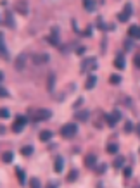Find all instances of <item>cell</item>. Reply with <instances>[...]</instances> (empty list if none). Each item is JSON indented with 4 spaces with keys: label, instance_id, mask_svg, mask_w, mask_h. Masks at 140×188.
<instances>
[{
    "label": "cell",
    "instance_id": "cell-3",
    "mask_svg": "<svg viewBox=\"0 0 140 188\" xmlns=\"http://www.w3.org/2000/svg\"><path fill=\"white\" fill-rule=\"evenodd\" d=\"M14 10L17 12V14H21V16H28V12H29L28 0H17V2L14 4Z\"/></svg>",
    "mask_w": 140,
    "mask_h": 188
},
{
    "label": "cell",
    "instance_id": "cell-25",
    "mask_svg": "<svg viewBox=\"0 0 140 188\" xmlns=\"http://www.w3.org/2000/svg\"><path fill=\"white\" fill-rule=\"evenodd\" d=\"M76 178H78V171L76 169H73V171H69V174H68V181H76Z\"/></svg>",
    "mask_w": 140,
    "mask_h": 188
},
{
    "label": "cell",
    "instance_id": "cell-27",
    "mask_svg": "<svg viewBox=\"0 0 140 188\" xmlns=\"http://www.w3.org/2000/svg\"><path fill=\"white\" fill-rule=\"evenodd\" d=\"M16 173H17V178H19V183H21V185H24V183H26V180H24V173H23L21 169H16Z\"/></svg>",
    "mask_w": 140,
    "mask_h": 188
},
{
    "label": "cell",
    "instance_id": "cell-28",
    "mask_svg": "<svg viewBox=\"0 0 140 188\" xmlns=\"http://www.w3.org/2000/svg\"><path fill=\"white\" fill-rule=\"evenodd\" d=\"M123 164H125V157H118L114 160V167H121Z\"/></svg>",
    "mask_w": 140,
    "mask_h": 188
},
{
    "label": "cell",
    "instance_id": "cell-23",
    "mask_svg": "<svg viewBox=\"0 0 140 188\" xmlns=\"http://www.w3.org/2000/svg\"><path fill=\"white\" fill-rule=\"evenodd\" d=\"M12 159H14L12 152H4L2 154V160H4V162H12Z\"/></svg>",
    "mask_w": 140,
    "mask_h": 188
},
{
    "label": "cell",
    "instance_id": "cell-16",
    "mask_svg": "<svg viewBox=\"0 0 140 188\" xmlns=\"http://www.w3.org/2000/svg\"><path fill=\"white\" fill-rule=\"evenodd\" d=\"M128 35L133 36V38H140V28L138 26H130L128 28Z\"/></svg>",
    "mask_w": 140,
    "mask_h": 188
},
{
    "label": "cell",
    "instance_id": "cell-29",
    "mask_svg": "<svg viewBox=\"0 0 140 188\" xmlns=\"http://www.w3.org/2000/svg\"><path fill=\"white\" fill-rule=\"evenodd\" d=\"M0 116H2L4 119H7L9 116H11V112H9V109H5V107H4V109H2V112H0Z\"/></svg>",
    "mask_w": 140,
    "mask_h": 188
},
{
    "label": "cell",
    "instance_id": "cell-7",
    "mask_svg": "<svg viewBox=\"0 0 140 188\" xmlns=\"http://www.w3.org/2000/svg\"><path fill=\"white\" fill-rule=\"evenodd\" d=\"M26 59H28V55H26V54H21V55H17V59L14 61L16 71H23V69H24V66H26Z\"/></svg>",
    "mask_w": 140,
    "mask_h": 188
},
{
    "label": "cell",
    "instance_id": "cell-10",
    "mask_svg": "<svg viewBox=\"0 0 140 188\" xmlns=\"http://www.w3.org/2000/svg\"><path fill=\"white\" fill-rule=\"evenodd\" d=\"M85 164L88 167H95L97 166V155H95V154H88V155L85 157Z\"/></svg>",
    "mask_w": 140,
    "mask_h": 188
},
{
    "label": "cell",
    "instance_id": "cell-31",
    "mask_svg": "<svg viewBox=\"0 0 140 188\" xmlns=\"http://www.w3.org/2000/svg\"><path fill=\"white\" fill-rule=\"evenodd\" d=\"M95 169H97L99 174H102V173L105 171V164H99V167H95Z\"/></svg>",
    "mask_w": 140,
    "mask_h": 188
},
{
    "label": "cell",
    "instance_id": "cell-24",
    "mask_svg": "<svg viewBox=\"0 0 140 188\" xmlns=\"http://www.w3.org/2000/svg\"><path fill=\"white\" fill-rule=\"evenodd\" d=\"M29 187L31 188H42L40 180H38V178H31V180H29Z\"/></svg>",
    "mask_w": 140,
    "mask_h": 188
},
{
    "label": "cell",
    "instance_id": "cell-2",
    "mask_svg": "<svg viewBox=\"0 0 140 188\" xmlns=\"http://www.w3.org/2000/svg\"><path fill=\"white\" fill-rule=\"evenodd\" d=\"M76 133H78V126L73 124V123H69V124H64L62 128H61V135H62L64 138H73Z\"/></svg>",
    "mask_w": 140,
    "mask_h": 188
},
{
    "label": "cell",
    "instance_id": "cell-15",
    "mask_svg": "<svg viewBox=\"0 0 140 188\" xmlns=\"http://www.w3.org/2000/svg\"><path fill=\"white\" fill-rule=\"evenodd\" d=\"M95 85H97V76H93V74H92V76L87 79V85H85V88H87V90H92Z\"/></svg>",
    "mask_w": 140,
    "mask_h": 188
},
{
    "label": "cell",
    "instance_id": "cell-4",
    "mask_svg": "<svg viewBox=\"0 0 140 188\" xmlns=\"http://www.w3.org/2000/svg\"><path fill=\"white\" fill-rule=\"evenodd\" d=\"M26 123H28V119L24 118V116H17L16 121H14V124H12V131H14V133H21Z\"/></svg>",
    "mask_w": 140,
    "mask_h": 188
},
{
    "label": "cell",
    "instance_id": "cell-32",
    "mask_svg": "<svg viewBox=\"0 0 140 188\" xmlns=\"http://www.w3.org/2000/svg\"><path fill=\"white\" fill-rule=\"evenodd\" d=\"M0 93H2V97H4V98L9 97V93H7V90H5V86H2V88H0Z\"/></svg>",
    "mask_w": 140,
    "mask_h": 188
},
{
    "label": "cell",
    "instance_id": "cell-1",
    "mask_svg": "<svg viewBox=\"0 0 140 188\" xmlns=\"http://www.w3.org/2000/svg\"><path fill=\"white\" fill-rule=\"evenodd\" d=\"M52 116V112L49 109H38V111H31V121L33 123H38V121H45V119H49Z\"/></svg>",
    "mask_w": 140,
    "mask_h": 188
},
{
    "label": "cell",
    "instance_id": "cell-12",
    "mask_svg": "<svg viewBox=\"0 0 140 188\" xmlns=\"http://www.w3.org/2000/svg\"><path fill=\"white\" fill-rule=\"evenodd\" d=\"M4 22H5V24H7L11 29H14V28H16V21H14V17H12V14H11V12H5Z\"/></svg>",
    "mask_w": 140,
    "mask_h": 188
},
{
    "label": "cell",
    "instance_id": "cell-20",
    "mask_svg": "<svg viewBox=\"0 0 140 188\" xmlns=\"http://www.w3.org/2000/svg\"><path fill=\"white\" fill-rule=\"evenodd\" d=\"M21 154L24 155V157H29V155L33 154V147H31V145H24L21 148Z\"/></svg>",
    "mask_w": 140,
    "mask_h": 188
},
{
    "label": "cell",
    "instance_id": "cell-30",
    "mask_svg": "<svg viewBox=\"0 0 140 188\" xmlns=\"http://www.w3.org/2000/svg\"><path fill=\"white\" fill-rule=\"evenodd\" d=\"M132 130H133V124H132V123H130V121H128V123H125V131L130 133Z\"/></svg>",
    "mask_w": 140,
    "mask_h": 188
},
{
    "label": "cell",
    "instance_id": "cell-14",
    "mask_svg": "<svg viewBox=\"0 0 140 188\" xmlns=\"http://www.w3.org/2000/svg\"><path fill=\"white\" fill-rule=\"evenodd\" d=\"M47 42L50 43V45H54V47H57L59 45V38H57V29L54 28V31H52V36H49L47 38Z\"/></svg>",
    "mask_w": 140,
    "mask_h": 188
},
{
    "label": "cell",
    "instance_id": "cell-18",
    "mask_svg": "<svg viewBox=\"0 0 140 188\" xmlns=\"http://www.w3.org/2000/svg\"><path fill=\"white\" fill-rule=\"evenodd\" d=\"M125 57L123 55H118L116 57V61H114V66H116V67H118V69H125Z\"/></svg>",
    "mask_w": 140,
    "mask_h": 188
},
{
    "label": "cell",
    "instance_id": "cell-22",
    "mask_svg": "<svg viewBox=\"0 0 140 188\" xmlns=\"http://www.w3.org/2000/svg\"><path fill=\"white\" fill-rule=\"evenodd\" d=\"M109 83L111 85H119L121 83V76H119V74H111V76H109Z\"/></svg>",
    "mask_w": 140,
    "mask_h": 188
},
{
    "label": "cell",
    "instance_id": "cell-6",
    "mask_svg": "<svg viewBox=\"0 0 140 188\" xmlns=\"http://www.w3.org/2000/svg\"><path fill=\"white\" fill-rule=\"evenodd\" d=\"M119 119H121V112L119 111H114L112 112V114H107V116H105V121H107V124L111 126H116V123H118Z\"/></svg>",
    "mask_w": 140,
    "mask_h": 188
},
{
    "label": "cell",
    "instance_id": "cell-13",
    "mask_svg": "<svg viewBox=\"0 0 140 188\" xmlns=\"http://www.w3.org/2000/svg\"><path fill=\"white\" fill-rule=\"evenodd\" d=\"M75 118H76L78 121H87V119L90 118V112H88V111H76Z\"/></svg>",
    "mask_w": 140,
    "mask_h": 188
},
{
    "label": "cell",
    "instance_id": "cell-34",
    "mask_svg": "<svg viewBox=\"0 0 140 188\" xmlns=\"http://www.w3.org/2000/svg\"><path fill=\"white\" fill-rule=\"evenodd\" d=\"M135 66H137V67L140 69V55H137V57H135Z\"/></svg>",
    "mask_w": 140,
    "mask_h": 188
},
{
    "label": "cell",
    "instance_id": "cell-36",
    "mask_svg": "<svg viewBox=\"0 0 140 188\" xmlns=\"http://www.w3.org/2000/svg\"><path fill=\"white\" fill-rule=\"evenodd\" d=\"M47 188H57V185H56V183H50V185H49Z\"/></svg>",
    "mask_w": 140,
    "mask_h": 188
},
{
    "label": "cell",
    "instance_id": "cell-11",
    "mask_svg": "<svg viewBox=\"0 0 140 188\" xmlns=\"http://www.w3.org/2000/svg\"><path fill=\"white\" fill-rule=\"evenodd\" d=\"M62 167H64V159L61 157V155H57L56 160H54V171H56V173H61Z\"/></svg>",
    "mask_w": 140,
    "mask_h": 188
},
{
    "label": "cell",
    "instance_id": "cell-21",
    "mask_svg": "<svg viewBox=\"0 0 140 188\" xmlns=\"http://www.w3.org/2000/svg\"><path fill=\"white\" fill-rule=\"evenodd\" d=\"M54 83H56V74L50 73V74H49V85H47V88H49L50 91L54 90Z\"/></svg>",
    "mask_w": 140,
    "mask_h": 188
},
{
    "label": "cell",
    "instance_id": "cell-5",
    "mask_svg": "<svg viewBox=\"0 0 140 188\" xmlns=\"http://www.w3.org/2000/svg\"><path fill=\"white\" fill-rule=\"evenodd\" d=\"M31 61H33V64L35 66H43V64H47L50 61V57H49V54H35V55L31 57Z\"/></svg>",
    "mask_w": 140,
    "mask_h": 188
},
{
    "label": "cell",
    "instance_id": "cell-37",
    "mask_svg": "<svg viewBox=\"0 0 140 188\" xmlns=\"http://www.w3.org/2000/svg\"><path fill=\"white\" fill-rule=\"evenodd\" d=\"M137 131H138V135H140V123H138V126H137Z\"/></svg>",
    "mask_w": 140,
    "mask_h": 188
},
{
    "label": "cell",
    "instance_id": "cell-35",
    "mask_svg": "<svg viewBox=\"0 0 140 188\" xmlns=\"http://www.w3.org/2000/svg\"><path fill=\"white\" fill-rule=\"evenodd\" d=\"M132 47H133V43H130V42H126V43H125V49H126V50H130Z\"/></svg>",
    "mask_w": 140,
    "mask_h": 188
},
{
    "label": "cell",
    "instance_id": "cell-8",
    "mask_svg": "<svg viewBox=\"0 0 140 188\" xmlns=\"http://www.w3.org/2000/svg\"><path fill=\"white\" fill-rule=\"evenodd\" d=\"M97 67V61L95 59H85L81 62V71H92Z\"/></svg>",
    "mask_w": 140,
    "mask_h": 188
},
{
    "label": "cell",
    "instance_id": "cell-33",
    "mask_svg": "<svg viewBox=\"0 0 140 188\" xmlns=\"http://www.w3.org/2000/svg\"><path fill=\"white\" fill-rule=\"evenodd\" d=\"M132 176V167H126L125 169V178H130Z\"/></svg>",
    "mask_w": 140,
    "mask_h": 188
},
{
    "label": "cell",
    "instance_id": "cell-9",
    "mask_svg": "<svg viewBox=\"0 0 140 188\" xmlns=\"http://www.w3.org/2000/svg\"><path fill=\"white\" fill-rule=\"evenodd\" d=\"M130 16H132V5H130V4H126V5H125V10H123V12L118 16V19H119L121 22H126L128 19H130Z\"/></svg>",
    "mask_w": 140,
    "mask_h": 188
},
{
    "label": "cell",
    "instance_id": "cell-19",
    "mask_svg": "<svg viewBox=\"0 0 140 188\" xmlns=\"http://www.w3.org/2000/svg\"><path fill=\"white\" fill-rule=\"evenodd\" d=\"M50 138H52V131H49V130L40 131V140H42V142H49Z\"/></svg>",
    "mask_w": 140,
    "mask_h": 188
},
{
    "label": "cell",
    "instance_id": "cell-26",
    "mask_svg": "<svg viewBox=\"0 0 140 188\" xmlns=\"http://www.w3.org/2000/svg\"><path fill=\"white\" fill-rule=\"evenodd\" d=\"M107 152L112 154V155L118 154V145H116V143H109V145H107Z\"/></svg>",
    "mask_w": 140,
    "mask_h": 188
},
{
    "label": "cell",
    "instance_id": "cell-17",
    "mask_svg": "<svg viewBox=\"0 0 140 188\" xmlns=\"http://www.w3.org/2000/svg\"><path fill=\"white\" fill-rule=\"evenodd\" d=\"M83 7L87 9L88 12H92V10H95L97 5H95V2H93V0H83Z\"/></svg>",
    "mask_w": 140,
    "mask_h": 188
}]
</instances>
